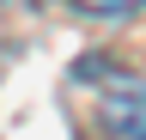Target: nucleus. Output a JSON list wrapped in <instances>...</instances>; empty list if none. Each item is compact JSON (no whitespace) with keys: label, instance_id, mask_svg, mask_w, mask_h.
Here are the masks:
<instances>
[{"label":"nucleus","instance_id":"f257e3e1","mask_svg":"<svg viewBox=\"0 0 146 140\" xmlns=\"http://www.w3.org/2000/svg\"><path fill=\"white\" fill-rule=\"evenodd\" d=\"M98 116H104V128H110V134H122V140H146V73H140V79L110 85Z\"/></svg>","mask_w":146,"mask_h":140},{"label":"nucleus","instance_id":"f03ea898","mask_svg":"<svg viewBox=\"0 0 146 140\" xmlns=\"http://www.w3.org/2000/svg\"><path fill=\"white\" fill-rule=\"evenodd\" d=\"M73 6H79V12H104V19H110V12H134V6H146V0H73Z\"/></svg>","mask_w":146,"mask_h":140}]
</instances>
